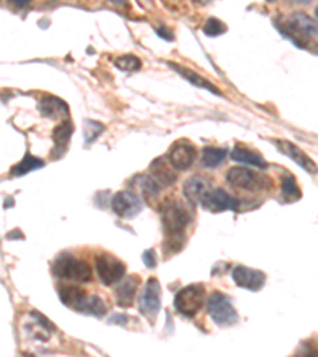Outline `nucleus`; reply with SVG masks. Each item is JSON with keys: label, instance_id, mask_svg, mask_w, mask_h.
I'll return each instance as SVG.
<instances>
[{"label": "nucleus", "instance_id": "obj_23", "mask_svg": "<svg viewBox=\"0 0 318 357\" xmlns=\"http://www.w3.org/2000/svg\"><path fill=\"white\" fill-rule=\"evenodd\" d=\"M42 167H45V160L38 159L36 156H32L31 153H27L26 156H24V159H22L20 164H16L13 169H11V175H13V176H22V175L29 174V172L42 169Z\"/></svg>", "mask_w": 318, "mask_h": 357}, {"label": "nucleus", "instance_id": "obj_20", "mask_svg": "<svg viewBox=\"0 0 318 357\" xmlns=\"http://www.w3.org/2000/svg\"><path fill=\"white\" fill-rule=\"evenodd\" d=\"M167 66H171V68H173V70H175L177 73H180L182 77L187 79V82H189L191 84L198 86V88H202V89L210 91L212 94H215V96H222V92H219V89L217 88L215 84L210 83V82H207L204 77H201V75H198L196 72L189 70V68L182 67V66H178V64H172V62H167Z\"/></svg>", "mask_w": 318, "mask_h": 357}, {"label": "nucleus", "instance_id": "obj_22", "mask_svg": "<svg viewBox=\"0 0 318 357\" xmlns=\"http://www.w3.org/2000/svg\"><path fill=\"white\" fill-rule=\"evenodd\" d=\"M228 149L226 148H217V146H205L202 149V165L207 169H217V167L226 159Z\"/></svg>", "mask_w": 318, "mask_h": 357}, {"label": "nucleus", "instance_id": "obj_1", "mask_svg": "<svg viewBox=\"0 0 318 357\" xmlns=\"http://www.w3.org/2000/svg\"><path fill=\"white\" fill-rule=\"evenodd\" d=\"M164 230V250L167 255L178 252L185 245V230L193 221L191 213L177 199H167L159 208Z\"/></svg>", "mask_w": 318, "mask_h": 357}, {"label": "nucleus", "instance_id": "obj_30", "mask_svg": "<svg viewBox=\"0 0 318 357\" xmlns=\"http://www.w3.org/2000/svg\"><path fill=\"white\" fill-rule=\"evenodd\" d=\"M143 262L148 268H154L156 267V252L153 250H148L143 252Z\"/></svg>", "mask_w": 318, "mask_h": 357}, {"label": "nucleus", "instance_id": "obj_8", "mask_svg": "<svg viewBox=\"0 0 318 357\" xmlns=\"http://www.w3.org/2000/svg\"><path fill=\"white\" fill-rule=\"evenodd\" d=\"M96 272L103 284H115L124 278L126 266L112 255H106L102 252L96 257Z\"/></svg>", "mask_w": 318, "mask_h": 357}, {"label": "nucleus", "instance_id": "obj_4", "mask_svg": "<svg viewBox=\"0 0 318 357\" xmlns=\"http://www.w3.org/2000/svg\"><path fill=\"white\" fill-rule=\"evenodd\" d=\"M53 273L57 278L75 281V283H88L92 278L88 262L72 255L57 256L53 262Z\"/></svg>", "mask_w": 318, "mask_h": 357}, {"label": "nucleus", "instance_id": "obj_26", "mask_svg": "<svg viewBox=\"0 0 318 357\" xmlns=\"http://www.w3.org/2000/svg\"><path fill=\"white\" fill-rule=\"evenodd\" d=\"M202 31H204L207 37H218V36H222V33L226 32L228 27L223 21H219L217 18H209L205 21V24L202 26Z\"/></svg>", "mask_w": 318, "mask_h": 357}, {"label": "nucleus", "instance_id": "obj_17", "mask_svg": "<svg viewBox=\"0 0 318 357\" xmlns=\"http://www.w3.org/2000/svg\"><path fill=\"white\" fill-rule=\"evenodd\" d=\"M72 134H73V124H72L71 119L62 121V123L55 129V132H53L55 149L51 151V154H53L55 159L61 158L62 154H66Z\"/></svg>", "mask_w": 318, "mask_h": 357}, {"label": "nucleus", "instance_id": "obj_18", "mask_svg": "<svg viewBox=\"0 0 318 357\" xmlns=\"http://www.w3.org/2000/svg\"><path fill=\"white\" fill-rule=\"evenodd\" d=\"M231 158H233V160H236V162L245 164L248 167L268 169V162H266V159L261 156V154L253 151V149L247 148L244 145H236L233 149V154H231Z\"/></svg>", "mask_w": 318, "mask_h": 357}, {"label": "nucleus", "instance_id": "obj_13", "mask_svg": "<svg viewBox=\"0 0 318 357\" xmlns=\"http://www.w3.org/2000/svg\"><path fill=\"white\" fill-rule=\"evenodd\" d=\"M233 280L237 286L253 292L259 291L266 284V275L263 272L245 266H236L233 268Z\"/></svg>", "mask_w": 318, "mask_h": 357}, {"label": "nucleus", "instance_id": "obj_24", "mask_svg": "<svg viewBox=\"0 0 318 357\" xmlns=\"http://www.w3.org/2000/svg\"><path fill=\"white\" fill-rule=\"evenodd\" d=\"M282 194H283V199L287 202H294L301 199V189L293 175L287 174L282 178Z\"/></svg>", "mask_w": 318, "mask_h": 357}, {"label": "nucleus", "instance_id": "obj_7", "mask_svg": "<svg viewBox=\"0 0 318 357\" xmlns=\"http://www.w3.org/2000/svg\"><path fill=\"white\" fill-rule=\"evenodd\" d=\"M226 183L236 189H244V191H259L269 186L268 178H263L252 169L245 167H234L228 170Z\"/></svg>", "mask_w": 318, "mask_h": 357}, {"label": "nucleus", "instance_id": "obj_15", "mask_svg": "<svg viewBox=\"0 0 318 357\" xmlns=\"http://www.w3.org/2000/svg\"><path fill=\"white\" fill-rule=\"evenodd\" d=\"M212 191L210 183L207 178L201 175L191 176L189 180L183 184V195L191 205H201L205 195Z\"/></svg>", "mask_w": 318, "mask_h": 357}, {"label": "nucleus", "instance_id": "obj_27", "mask_svg": "<svg viewBox=\"0 0 318 357\" xmlns=\"http://www.w3.org/2000/svg\"><path fill=\"white\" fill-rule=\"evenodd\" d=\"M103 124L97 123V121H85V140L86 143H92L103 132Z\"/></svg>", "mask_w": 318, "mask_h": 357}, {"label": "nucleus", "instance_id": "obj_11", "mask_svg": "<svg viewBox=\"0 0 318 357\" xmlns=\"http://www.w3.org/2000/svg\"><path fill=\"white\" fill-rule=\"evenodd\" d=\"M138 308L142 314L145 316H156L161 310V284L156 278H150L147 281L143 292L138 298Z\"/></svg>", "mask_w": 318, "mask_h": 357}, {"label": "nucleus", "instance_id": "obj_28", "mask_svg": "<svg viewBox=\"0 0 318 357\" xmlns=\"http://www.w3.org/2000/svg\"><path fill=\"white\" fill-rule=\"evenodd\" d=\"M140 188H142V192L145 197H154L156 194L159 192V184L156 183L152 176H143L142 181H140Z\"/></svg>", "mask_w": 318, "mask_h": 357}, {"label": "nucleus", "instance_id": "obj_21", "mask_svg": "<svg viewBox=\"0 0 318 357\" xmlns=\"http://www.w3.org/2000/svg\"><path fill=\"white\" fill-rule=\"evenodd\" d=\"M172 167L166 164V158L156 159L152 164V176L153 180L159 184V188L169 186V184L175 183V175L172 174Z\"/></svg>", "mask_w": 318, "mask_h": 357}, {"label": "nucleus", "instance_id": "obj_19", "mask_svg": "<svg viewBox=\"0 0 318 357\" xmlns=\"http://www.w3.org/2000/svg\"><path fill=\"white\" fill-rule=\"evenodd\" d=\"M138 283H140V278L136 275L132 276H127L124 281H121V284L118 286L117 289V298H118V305L120 307H131L132 302H134V297H136V292H137V287Z\"/></svg>", "mask_w": 318, "mask_h": 357}, {"label": "nucleus", "instance_id": "obj_31", "mask_svg": "<svg viewBox=\"0 0 318 357\" xmlns=\"http://www.w3.org/2000/svg\"><path fill=\"white\" fill-rule=\"evenodd\" d=\"M156 32H158V36H161L164 40H167V42H173V32H171L169 29H166L164 26L156 29Z\"/></svg>", "mask_w": 318, "mask_h": 357}, {"label": "nucleus", "instance_id": "obj_9", "mask_svg": "<svg viewBox=\"0 0 318 357\" xmlns=\"http://www.w3.org/2000/svg\"><path fill=\"white\" fill-rule=\"evenodd\" d=\"M196 158H198V149L189 140H177L171 146L169 153H167V160L169 165L177 170H188L191 165L194 164Z\"/></svg>", "mask_w": 318, "mask_h": 357}, {"label": "nucleus", "instance_id": "obj_16", "mask_svg": "<svg viewBox=\"0 0 318 357\" xmlns=\"http://www.w3.org/2000/svg\"><path fill=\"white\" fill-rule=\"evenodd\" d=\"M40 113L43 116L50 119H68L71 116V110H68V105L62 99L56 96H45L42 100H40L38 105Z\"/></svg>", "mask_w": 318, "mask_h": 357}, {"label": "nucleus", "instance_id": "obj_2", "mask_svg": "<svg viewBox=\"0 0 318 357\" xmlns=\"http://www.w3.org/2000/svg\"><path fill=\"white\" fill-rule=\"evenodd\" d=\"M277 31L298 48H308L310 40L317 38V22L303 11L291 13L288 18L275 20Z\"/></svg>", "mask_w": 318, "mask_h": 357}, {"label": "nucleus", "instance_id": "obj_10", "mask_svg": "<svg viewBox=\"0 0 318 357\" xmlns=\"http://www.w3.org/2000/svg\"><path fill=\"white\" fill-rule=\"evenodd\" d=\"M142 200L136 192L132 191H121L115 195L112 200V208L120 218L124 220H132L138 213L142 211Z\"/></svg>", "mask_w": 318, "mask_h": 357}, {"label": "nucleus", "instance_id": "obj_29", "mask_svg": "<svg viewBox=\"0 0 318 357\" xmlns=\"http://www.w3.org/2000/svg\"><path fill=\"white\" fill-rule=\"evenodd\" d=\"M294 357H317V348L314 343L305 342L299 347V349L296 351V356Z\"/></svg>", "mask_w": 318, "mask_h": 357}, {"label": "nucleus", "instance_id": "obj_25", "mask_svg": "<svg viewBox=\"0 0 318 357\" xmlns=\"http://www.w3.org/2000/svg\"><path fill=\"white\" fill-rule=\"evenodd\" d=\"M115 66L123 72H137L142 68V61L138 59L137 56L126 54V56L118 57V59L115 61Z\"/></svg>", "mask_w": 318, "mask_h": 357}, {"label": "nucleus", "instance_id": "obj_6", "mask_svg": "<svg viewBox=\"0 0 318 357\" xmlns=\"http://www.w3.org/2000/svg\"><path fill=\"white\" fill-rule=\"evenodd\" d=\"M207 312H209L213 322L222 327L234 326L237 319H239L229 297L222 292H213L209 297V301H207Z\"/></svg>", "mask_w": 318, "mask_h": 357}, {"label": "nucleus", "instance_id": "obj_14", "mask_svg": "<svg viewBox=\"0 0 318 357\" xmlns=\"http://www.w3.org/2000/svg\"><path fill=\"white\" fill-rule=\"evenodd\" d=\"M273 145H275V148L283 154V156L290 158L291 160H294L299 167H303L304 170H308L309 174H315L317 167L315 162L312 160L308 154H305L303 149H299L296 145H293L291 142L288 140H273Z\"/></svg>", "mask_w": 318, "mask_h": 357}, {"label": "nucleus", "instance_id": "obj_5", "mask_svg": "<svg viewBox=\"0 0 318 357\" xmlns=\"http://www.w3.org/2000/svg\"><path fill=\"white\" fill-rule=\"evenodd\" d=\"M205 289L202 284H189L177 292L173 307L178 313L185 318H194L196 313L199 312L202 305H204Z\"/></svg>", "mask_w": 318, "mask_h": 357}, {"label": "nucleus", "instance_id": "obj_12", "mask_svg": "<svg viewBox=\"0 0 318 357\" xmlns=\"http://www.w3.org/2000/svg\"><path fill=\"white\" fill-rule=\"evenodd\" d=\"M201 205L213 213L234 211L239 208V200H237L234 195L224 191V189L217 188L205 195V199L202 200Z\"/></svg>", "mask_w": 318, "mask_h": 357}, {"label": "nucleus", "instance_id": "obj_3", "mask_svg": "<svg viewBox=\"0 0 318 357\" xmlns=\"http://www.w3.org/2000/svg\"><path fill=\"white\" fill-rule=\"evenodd\" d=\"M57 294H59L61 302L66 305V307L77 310L80 313L101 318V316H103L107 312L106 302H103L99 296H88V292L82 291L78 286H59Z\"/></svg>", "mask_w": 318, "mask_h": 357}]
</instances>
